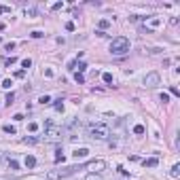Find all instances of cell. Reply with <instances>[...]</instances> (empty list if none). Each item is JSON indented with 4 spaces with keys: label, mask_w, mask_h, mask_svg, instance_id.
I'll use <instances>...</instances> for the list:
<instances>
[{
    "label": "cell",
    "mask_w": 180,
    "mask_h": 180,
    "mask_svg": "<svg viewBox=\"0 0 180 180\" xmlns=\"http://www.w3.org/2000/svg\"><path fill=\"white\" fill-rule=\"evenodd\" d=\"M64 134H66V129H64L62 125H57L55 121H47L45 123V140L47 142H59Z\"/></svg>",
    "instance_id": "1"
},
{
    "label": "cell",
    "mask_w": 180,
    "mask_h": 180,
    "mask_svg": "<svg viewBox=\"0 0 180 180\" xmlns=\"http://www.w3.org/2000/svg\"><path fill=\"white\" fill-rule=\"evenodd\" d=\"M87 134H89V138H93V140H106L108 136H110V127H108L106 123H91L89 127H87Z\"/></svg>",
    "instance_id": "2"
},
{
    "label": "cell",
    "mask_w": 180,
    "mask_h": 180,
    "mask_svg": "<svg viewBox=\"0 0 180 180\" xmlns=\"http://www.w3.org/2000/svg\"><path fill=\"white\" fill-rule=\"evenodd\" d=\"M79 170H83V165H68V167H62V170H51L47 174V180H62V178H68L76 174Z\"/></svg>",
    "instance_id": "3"
},
{
    "label": "cell",
    "mask_w": 180,
    "mask_h": 180,
    "mask_svg": "<svg viewBox=\"0 0 180 180\" xmlns=\"http://www.w3.org/2000/svg\"><path fill=\"white\" fill-rule=\"evenodd\" d=\"M127 51H129V38H125V36L112 38V42H110V53L112 55H125Z\"/></svg>",
    "instance_id": "4"
},
{
    "label": "cell",
    "mask_w": 180,
    "mask_h": 180,
    "mask_svg": "<svg viewBox=\"0 0 180 180\" xmlns=\"http://www.w3.org/2000/svg\"><path fill=\"white\" fill-rule=\"evenodd\" d=\"M83 167H87V170H91L93 174H100V172H104V170H106V161H104V159H95V161H89V163H85Z\"/></svg>",
    "instance_id": "5"
},
{
    "label": "cell",
    "mask_w": 180,
    "mask_h": 180,
    "mask_svg": "<svg viewBox=\"0 0 180 180\" xmlns=\"http://www.w3.org/2000/svg\"><path fill=\"white\" fill-rule=\"evenodd\" d=\"M159 83H161V76L157 72H148L144 76V87H157Z\"/></svg>",
    "instance_id": "6"
},
{
    "label": "cell",
    "mask_w": 180,
    "mask_h": 180,
    "mask_svg": "<svg viewBox=\"0 0 180 180\" xmlns=\"http://www.w3.org/2000/svg\"><path fill=\"white\" fill-rule=\"evenodd\" d=\"M159 26H161V19H159V17H150V19H148V26H146V34H150V32L157 30Z\"/></svg>",
    "instance_id": "7"
},
{
    "label": "cell",
    "mask_w": 180,
    "mask_h": 180,
    "mask_svg": "<svg viewBox=\"0 0 180 180\" xmlns=\"http://www.w3.org/2000/svg\"><path fill=\"white\" fill-rule=\"evenodd\" d=\"M74 70H76L79 74H83L85 70H87V64H85V62H76V64H74Z\"/></svg>",
    "instance_id": "8"
},
{
    "label": "cell",
    "mask_w": 180,
    "mask_h": 180,
    "mask_svg": "<svg viewBox=\"0 0 180 180\" xmlns=\"http://www.w3.org/2000/svg\"><path fill=\"white\" fill-rule=\"evenodd\" d=\"M157 163H159V159H157V157H150V159L144 161V167H157Z\"/></svg>",
    "instance_id": "9"
},
{
    "label": "cell",
    "mask_w": 180,
    "mask_h": 180,
    "mask_svg": "<svg viewBox=\"0 0 180 180\" xmlns=\"http://www.w3.org/2000/svg\"><path fill=\"white\" fill-rule=\"evenodd\" d=\"M87 155H89V150H87V148H79V150H74V157H76V159H79V157H81V159H85Z\"/></svg>",
    "instance_id": "10"
},
{
    "label": "cell",
    "mask_w": 180,
    "mask_h": 180,
    "mask_svg": "<svg viewBox=\"0 0 180 180\" xmlns=\"http://www.w3.org/2000/svg\"><path fill=\"white\" fill-rule=\"evenodd\" d=\"M53 108H55L57 112H62V110H64V102H62V97H59V100H55V102H53Z\"/></svg>",
    "instance_id": "11"
},
{
    "label": "cell",
    "mask_w": 180,
    "mask_h": 180,
    "mask_svg": "<svg viewBox=\"0 0 180 180\" xmlns=\"http://www.w3.org/2000/svg\"><path fill=\"white\" fill-rule=\"evenodd\" d=\"M34 165H36V159H34V157H32V155L26 157V167H34Z\"/></svg>",
    "instance_id": "12"
},
{
    "label": "cell",
    "mask_w": 180,
    "mask_h": 180,
    "mask_svg": "<svg viewBox=\"0 0 180 180\" xmlns=\"http://www.w3.org/2000/svg\"><path fill=\"white\" fill-rule=\"evenodd\" d=\"M102 79H104V83H108V85L114 83V79H112V74H110V72H104V74H102Z\"/></svg>",
    "instance_id": "13"
},
{
    "label": "cell",
    "mask_w": 180,
    "mask_h": 180,
    "mask_svg": "<svg viewBox=\"0 0 180 180\" xmlns=\"http://www.w3.org/2000/svg\"><path fill=\"white\" fill-rule=\"evenodd\" d=\"M74 81H76L79 85H83V83H85V74H79V72H74Z\"/></svg>",
    "instance_id": "14"
},
{
    "label": "cell",
    "mask_w": 180,
    "mask_h": 180,
    "mask_svg": "<svg viewBox=\"0 0 180 180\" xmlns=\"http://www.w3.org/2000/svg\"><path fill=\"white\" fill-rule=\"evenodd\" d=\"M108 26H110V21H108V19H100V32H104Z\"/></svg>",
    "instance_id": "15"
},
{
    "label": "cell",
    "mask_w": 180,
    "mask_h": 180,
    "mask_svg": "<svg viewBox=\"0 0 180 180\" xmlns=\"http://www.w3.org/2000/svg\"><path fill=\"white\" fill-rule=\"evenodd\" d=\"M21 142H24V144H36L38 140H36V138H32V136H28V138H24Z\"/></svg>",
    "instance_id": "16"
},
{
    "label": "cell",
    "mask_w": 180,
    "mask_h": 180,
    "mask_svg": "<svg viewBox=\"0 0 180 180\" xmlns=\"http://www.w3.org/2000/svg\"><path fill=\"white\" fill-rule=\"evenodd\" d=\"M13 102H15V93H9V95H7V100H4V104H7V106H11Z\"/></svg>",
    "instance_id": "17"
},
{
    "label": "cell",
    "mask_w": 180,
    "mask_h": 180,
    "mask_svg": "<svg viewBox=\"0 0 180 180\" xmlns=\"http://www.w3.org/2000/svg\"><path fill=\"white\" fill-rule=\"evenodd\" d=\"M2 129H4V132H7V134H17V129H15L13 125H4Z\"/></svg>",
    "instance_id": "18"
},
{
    "label": "cell",
    "mask_w": 180,
    "mask_h": 180,
    "mask_svg": "<svg viewBox=\"0 0 180 180\" xmlns=\"http://www.w3.org/2000/svg\"><path fill=\"white\" fill-rule=\"evenodd\" d=\"M26 15H30V17H36V15H38V11L30 7V9H26Z\"/></svg>",
    "instance_id": "19"
},
{
    "label": "cell",
    "mask_w": 180,
    "mask_h": 180,
    "mask_svg": "<svg viewBox=\"0 0 180 180\" xmlns=\"http://www.w3.org/2000/svg\"><path fill=\"white\" fill-rule=\"evenodd\" d=\"M134 134H144V125H136V127H134Z\"/></svg>",
    "instance_id": "20"
},
{
    "label": "cell",
    "mask_w": 180,
    "mask_h": 180,
    "mask_svg": "<svg viewBox=\"0 0 180 180\" xmlns=\"http://www.w3.org/2000/svg\"><path fill=\"white\" fill-rule=\"evenodd\" d=\"M9 167H11V170H19V165H17L15 159H9Z\"/></svg>",
    "instance_id": "21"
},
{
    "label": "cell",
    "mask_w": 180,
    "mask_h": 180,
    "mask_svg": "<svg viewBox=\"0 0 180 180\" xmlns=\"http://www.w3.org/2000/svg\"><path fill=\"white\" fill-rule=\"evenodd\" d=\"M170 174H172V176H178V174H180V165H178V163L172 167V172H170Z\"/></svg>",
    "instance_id": "22"
},
{
    "label": "cell",
    "mask_w": 180,
    "mask_h": 180,
    "mask_svg": "<svg viewBox=\"0 0 180 180\" xmlns=\"http://www.w3.org/2000/svg\"><path fill=\"white\" fill-rule=\"evenodd\" d=\"M55 163H64V155H62V150H57V155H55Z\"/></svg>",
    "instance_id": "23"
},
{
    "label": "cell",
    "mask_w": 180,
    "mask_h": 180,
    "mask_svg": "<svg viewBox=\"0 0 180 180\" xmlns=\"http://www.w3.org/2000/svg\"><path fill=\"white\" fill-rule=\"evenodd\" d=\"M21 66H24V68H30V66H32V59H30V57H26L24 62H21Z\"/></svg>",
    "instance_id": "24"
},
{
    "label": "cell",
    "mask_w": 180,
    "mask_h": 180,
    "mask_svg": "<svg viewBox=\"0 0 180 180\" xmlns=\"http://www.w3.org/2000/svg\"><path fill=\"white\" fill-rule=\"evenodd\" d=\"M38 102H40V104H49V102H51V97H49V95H42Z\"/></svg>",
    "instance_id": "25"
},
{
    "label": "cell",
    "mask_w": 180,
    "mask_h": 180,
    "mask_svg": "<svg viewBox=\"0 0 180 180\" xmlns=\"http://www.w3.org/2000/svg\"><path fill=\"white\" fill-rule=\"evenodd\" d=\"M64 7V4L62 2H55V4H51V11H59V9H62Z\"/></svg>",
    "instance_id": "26"
},
{
    "label": "cell",
    "mask_w": 180,
    "mask_h": 180,
    "mask_svg": "<svg viewBox=\"0 0 180 180\" xmlns=\"http://www.w3.org/2000/svg\"><path fill=\"white\" fill-rule=\"evenodd\" d=\"M66 30H68V32H74V21H68V24H66Z\"/></svg>",
    "instance_id": "27"
},
{
    "label": "cell",
    "mask_w": 180,
    "mask_h": 180,
    "mask_svg": "<svg viewBox=\"0 0 180 180\" xmlns=\"http://www.w3.org/2000/svg\"><path fill=\"white\" fill-rule=\"evenodd\" d=\"M15 62H17V57H9V59H7V62H4V64H7V66H13V64H15Z\"/></svg>",
    "instance_id": "28"
},
{
    "label": "cell",
    "mask_w": 180,
    "mask_h": 180,
    "mask_svg": "<svg viewBox=\"0 0 180 180\" xmlns=\"http://www.w3.org/2000/svg\"><path fill=\"white\" fill-rule=\"evenodd\" d=\"M15 76H17V79H24V76H26V70H17V72H15Z\"/></svg>",
    "instance_id": "29"
},
{
    "label": "cell",
    "mask_w": 180,
    "mask_h": 180,
    "mask_svg": "<svg viewBox=\"0 0 180 180\" xmlns=\"http://www.w3.org/2000/svg\"><path fill=\"white\" fill-rule=\"evenodd\" d=\"M11 85H13V83H11V81H9V79H4V81H2V87H4V89H9V87H11Z\"/></svg>",
    "instance_id": "30"
},
{
    "label": "cell",
    "mask_w": 180,
    "mask_h": 180,
    "mask_svg": "<svg viewBox=\"0 0 180 180\" xmlns=\"http://www.w3.org/2000/svg\"><path fill=\"white\" fill-rule=\"evenodd\" d=\"M32 38H40L42 36V32H38V30H34V32H32V34H30Z\"/></svg>",
    "instance_id": "31"
},
{
    "label": "cell",
    "mask_w": 180,
    "mask_h": 180,
    "mask_svg": "<svg viewBox=\"0 0 180 180\" xmlns=\"http://www.w3.org/2000/svg\"><path fill=\"white\" fill-rule=\"evenodd\" d=\"M9 11H11L9 7H4V4H0V15H2V13H9Z\"/></svg>",
    "instance_id": "32"
},
{
    "label": "cell",
    "mask_w": 180,
    "mask_h": 180,
    "mask_svg": "<svg viewBox=\"0 0 180 180\" xmlns=\"http://www.w3.org/2000/svg\"><path fill=\"white\" fill-rule=\"evenodd\" d=\"M161 102H163V104H165V102H170V95H167V93H161Z\"/></svg>",
    "instance_id": "33"
},
{
    "label": "cell",
    "mask_w": 180,
    "mask_h": 180,
    "mask_svg": "<svg viewBox=\"0 0 180 180\" xmlns=\"http://www.w3.org/2000/svg\"><path fill=\"white\" fill-rule=\"evenodd\" d=\"M28 129H30V132H36L38 125H36V123H30V125H28Z\"/></svg>",
    "instance_id": "34"
},
{
    "label": "cell",
    "mask_w": 180,
    "mask_h": 180,
    "mask_svg": "<svg viewBox=\"0 0 180 180\" xmlns=\"http://www.w3.org/2000/svg\"><path fill=\"white\" fill-rule=\"evenodd\" d=\"M170 91H172V95H180V91H178V87H172V89H170Z\"/></svg>",
    "instance_id": "35"
},
{
    "label": "cell",
    "mask_w": 180,
    "mask_h": 180,
    "mask_svg": "<svg viewBox=\"0 0 180 180\" xmlns=\"http://www.w3.org/2000/svg\"><path fill=\"white\" fill-rule=\"evenodd\" d=\"M85 180H97V174H89V176H87Z\"/></svg>",
    "instance_id": "36"
},
{
    "label": "cell",
    "mask_w": 180,
    "mask_h": 180,
    "mask_svg": "<svg viewBox=\"0 0 180 180\" xmlns=\"http://www.w3.org/2000/svg\"><path fill=\"white\" fill-rule=\"evenodd\" d=\"M0 161H2V152H0Z\"/></svg>",
    "instance_id": "37"
}]
</instances>
